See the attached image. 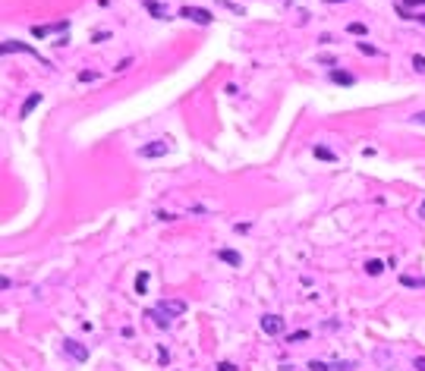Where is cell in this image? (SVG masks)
Here are the masks:
<instances>
[{"instance_id":"cell-1","label":"cell","mask_w":425,"mask_h":371,"mask_svg":"<svg viewBox=\"0 0 425 371\" xmlns=\"http://www.w3.org/2000/svg\"><path fill=\"white\" fill-rule=\"evenodd\" d=\"M186 308L189 305L183 302V299H161L155 308H148V312H145V318H151L158 327H170V321L186 315Z\"/></svg>"},{"instance_id":"cell-2","label":"cell","mask_w":425,"mask_h":371,"mask_svg":"<svg viewBox=\"0 0 425 371\" xmlns=\"http://www.w3.org/2000/svg\"><path fill=\"white\" fill-rule=\"evenodd\" d=\"M309 371H356V362H309Z\"/></svg>"},{"instance_id":"cell-3","label":"cell","mask_w":425,"mask_h":371,"mask_svg":"<svg viewBox=\"0 0 425 371\" xmlns=\"http://www.w3.org/2000/svg\"><path fill=\"white\" fill-rule=\"evenodd\" d=\"M167 151H170V139H161V142H155V145H142L139 148L142 158H161V154H167Z\"/></svg>"},{"instance_id":"cell-4","label":"cell","mask_w":425,"mask_h":371,"mask_svg":"<svg viewBox=\"0 0 425 371\" xmlns=\"http://www.w3.org/2000/svg\"><path fill=\"white\" fill-rule=\"evenodd\" d=\"M63 352L69 358H76V362H85V358H88V349L82 343H76V340H63Z\"/></svg>"},{"instance_id":"cell-5","label":"cell","mask_w":425,"mask_h":371,"mask_svg":"<svg viewBox=\"0 0 425 371\" xmlns=\"http://www.w3.org/2000/svg\"><path fill=\"white\" fill-rule=\"evenodd\" d=\"M180 16L192 19V22H202V26L211 22V13H208V10H198V7H180Z\"/></svg>"},{"instance_id":"cell-6","label":"cell","mask_w":425,"mask_h":371,"mask_svg":"<svg viewBox=\"0 0 425 371\" xmlns=\"http://www.w3.org/2000/svg\"><path fill=\"white\" fill-rule=\"evenodd\" d=\"M262 330L271 333V337H277V333L283 330V318H277V315H262Z\"/></svg>"},{"instance_id":"cell-7","label":"cell","mask_w":425,"mask_h":371,"mask_svg":"<svg viewBox=\"0 0 425 371\" xmlns=\"http://www.w3.org/2000/svg\"><path fill=\"white\" fill-rule=\"evenodd\" d=\"M4 54H32V57H38L35 47L26 44V41H4Z\"/></svg>"},{"instance_id":"cell-8","label":"cell","mask_w":425,"mask_h":371,"mask_svg":"<svg viewBox=\"0 0 425 371\" xmlns=\"http://www.w3.org/2000/svg\"><path fill=\"white\" fill-rule=\"evenodd\" d=\"M331 82H337V85H353L356 76L347 73V69H331Z\"/></svg>"},{"instance_id":"cell-9","label":"cell","mask_w":425,"mask_h":371,"mask_svg":"<svg viewBox=\"0 0 425 371\" xmlns=\"http://www.w3.org/2000/svg\"><path fill=\"white\" fill-rule=\"evenodd\" d=\"M221 261H227V265H233V268H240L243 265V258H240V252H233V249H221Z\"/></svg>"},{"instance_id":"cell-10","label":"cell","mask_w":425,"mask_h":371,"mask_svg":"<svg viewBox=\"0 0 425 371\" xmlns=\"http://www.w3.org/2000/svg\"><path fill=\"white\" fill-rule=\"evenodd\" d=\"M148 280H151V274H148V271H142L139 277H136V293H139V296L148 290Z\"/></svg>"},{"instance_id":"cell-11","label":"cell","mask_w":425,"mask_h":371,"mask_svg":"<svg viewBox=\"0 0 425 371\" xmlns=\"http://www.w3.org/2000/svg\"><path fill=\"white\" fill-rule=\"evenodd\" d=\"M381 271H384V261H378V258L365 261V274H372V277H375V274H381Z\"/></svg>"},{"instance_id":"cell-12","label":"cell","mask_w":425,"mask_h":371,"mask_svg":"<svg viewBox=\"0 0 425 371\" xmlns=\"http://www.w3.org/2000/svg\"><path fill=\"white\" fill-rule=\"evenodd\" d=\"M38 101H41V94H32V98H29L26 104H22V116H29V113L35 110V107H38Z\"/></svg>"},{"instance_id":"cell-13","label":"cell","mask_w":425,"mask_h":371,"mask_svg":"<svg viewBox=\"0 0 425 371\" xmlns=\"http://www.w3.org/2000/svg\"><path fill=\"white\" fill-rule=\"evenodd\" d=\"M145 10H148V13H155L158 19H167V16H164V7L155 4V0H145Z\"/></svg>"},{"instance_id":"cell-14","label":"cell","mask_w":425,"mask_h":371,"mask_svg":"<svg viewBox=\"0 0 425 371\" xmlns=\"http://www.w3.org/2000/svg\"><path fill=\"white\" fill-rule=\"evenodd\" d=\"M400 283H403V286H412V290H416V286H425V277H406V274H403V277H400Z\"/></svg>"},{"instance_id":"cell-15","label":"cell","mask_w":425,"mask_h":371,"mask_svg":"<svg viewBox=\"0 0 425 371\" xmlns=\"http://www.w3.org/2000/svg\"><path fill=\"white\" fill-rule=\"evenodd\" d=\"M315 158H322V161H337V158H334V151H328L325 145H318V148H315Z\"/></svg>"},{"instance_id":"cell-16","label":"cell","mask_w":425,"mask_h":371,"mask_svg":"<svg viewBox=\"0 0 425 371\" xmlns=\"http://www.w3.org/2000/svg\"><path fill=\"white\" fill-rule=\"evenodd\" d=\"M356 47H359V51H362V54H369V57H375V54H378V47H372V44H365V41H356Z\"/></svg>"},{"instance_id":"cell-17","label":"cell","mask_w":425,"mask_h":371,"mask_svg":"<svg viewBox=\"0 0 425 371\" xmlns=\"http://www.w3.org/2000/svg\"><path fill=\"white\" fill-rule=\"evenodd\" d=\"M347 32H350V35H365V26H362V22H350Z\"/></svg>"},{"instance_id":"cell-18","label":"cell","mask_w":425,"mask_h":371,"mask_svg":"<svg viewBox=\"0 0 425 371\" xmlns=\"http://www.w3.org/2000/svg\"><path fill=\"white\" fill-rule=\"evenodd\" d=\"M101 73H94V69H85V73H79V82H94Z\"/></svg>"},{"instance_id":"cell-19","label":"cell","mask_w":425,"mask_h":371,"mask_svg":"<svg viewBox=\"0 0 425 371\" xmlns=\"http://www.w3.org/2000/svg\"><path fill=\"white\" fill-rule=\"evenodd\" d=\"M218 4H221V7H227V10H233L236 16H243V7H240V4H230V0H218Z\"/></svg>"},{"instance_id":"cell-20","label":"cell","mask_w":425,"mask_h":371,"mask_svg":"<svg viewBox=\"0 0 425 371\" xmlns=\"http://www.w3.org/2000/svg\"><path fill=\"white\" fill-rule=\"evenodd\" d=\"M412 66H416V73H425V57L416 54V57H412Z\"/></svg>"},{"instance_id":"cell-21","label":"cell","mask_w":425,"mask_h":371,"mask_svg":"<svg viewBox=\"0 0 425 371\" xmlns=\"http://www.w3.org/2000/svg\"><path fill=\"white\" fill-rule=\"evenodd\" d=\"M302 340H309V330H296V333L290 337V343H302Z\"/></svg>"},{"instance_id":"cell-22","label":"cell","mask_w":425,"mask_h":371,"mask_svg":"<svg viewBox=\"0 0 425 371\" xmlns=\"http://www.w3.org/2000/svg\"><path fill=\"white\" fill-rule=\"evenodd\" d=\"M409 119H412V123H419V126H425V110H422V113H416V116H409Z\"/></svg>"},{"instance_id":"cell-23","label":"cell","mask_w":425,"mask_h":371,"mask_svg":"<svg viewBox=\"0 0 425 371\" xmlns=\"http://www.w3.org/2000/svg\"><path fill=\"white\" fill-rule=\"evenodd\" d=\"M416 368H419V371H425V358H416Z\"/></svg>"},{"instance_id":"cell-24","label":"cell","mask_w":425,"mask_h":371,"mask_svg":"<svg viewBox=\"0 0 425 371\" xmlns=\"http://www.w3.org/2000/svg\"><path fill=\"white\" fill-rule=\"evenodd\" d=\"M419 4H425V0H406V7H419Z\"/></svg>"},{"instance_id":"cell-25","label":"cell","mask_w":425,"mask_h":371,"mask_svg":"<svg viewBox=\"0 0 425 371\" xmlns=\"http://www.w3.org/2000/svg\"><path fill=\"white\" fill-rule=\"evenodd\" d=\"M419 214H422V217H425V201H422V205H419Z\"/></svg>"},{"instance_id":"cell-26","label":"cell","mask_w":425,"mask_h":371,"mask_svg":"<svg viewBox=\"0 0 425 371\" xmlns=\"http://www.w3.org/2000/svg\"><path fill=\"white\" fill-rule=\"evenodd\" d=\"M328 4H344V0H328Z\"/></svg>"}]
</instances>
